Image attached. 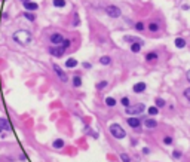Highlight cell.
Masks as SVG:
<instances>
[{
  "mask_svg": "<svg viewBox=\"0 0 190 162\" xmlns=\"http://www.w3.org/2000/svg\"><path fill=\"white\" fill-rule=\"evenodd\" d=\"M12 39L20 45H28L31 42V33L27 31V30H18V31L14 33Z\"/></svg>",
  "mask_w": 190,
  "mask_h": 162,
  "instance_id": "1",
  "label": "cell"
},
{
  "mask_svg": "<svg viewBox=\"0 0 190 162\" xmlns=\"http://www.w3.org/2000/svg\"><path fill=\"white\" fill-rule=\"evenodd\" d=\"M109 131H110V134H112L115 138H117V140H122V138L126 137L125 129H123L119 123H112V125L109 126Z\"/></svg>",
  "mask_w": 190,
  "mask_h": 162,
  "instance_id": "2",
  "label": "cell"
},
{
  "mask_svg": "<svg viewBox=\"0 0 190 162\" xmlns=\"http://www.w3.org/2000/svg\"><path fill=\"white\" fill-rule=\"evenodd\" d=\"M146 110V106L143 103H137V104H132L126 109V115H131V116H137V115H141L143 112Z\"/></svg>",
  "mask_w": 190,
  "mask_h": 162,
  "instance_id": "3",
  "label": "cell"
},
{
  "mask_svg": "<svg viewBox=\"0 0 190 162\" xmlns=\"http://www.w3.org/2000/svg\"><path fill=\"white\" fill-rule=\"evenodd\" d=\"M106 14H107L109 17H112V18H119V17L122 15V11H120L117 6L110 5V6H106Z\"/></svg>",
  "mask_w": 190,
  "mask_h": 162,
  "instance_id": "4",
  "label": "cell"
},
{
  "mask_svg": "<svg viewBox=\"0 0 190 162\" xmlns=\"http://www.w3.org/2000/svg\"><path fill=\"white\" fill-rule=\"evenodd\" d=\"M52 69H54L55 74L58 76V79H59L61 82H65V83L68 82V76L65 74V72H62V69H61L58 64H54V66H52Z\"/></svg>",
  "mask_w": 190,
  "mask_h": 162,
  "instance_id": "5",
  "label": "cell"
},
{
  "mask_svg": "<svg viewBox=\"0 0 190 162\" xmlns=\"http://www.w3.org/2000/svg\"><path fill=\"white\" fill-rule=\"evenodd\" d=\"M51 43L52 45H62V42H64V37H62V34H59V33H54V34H51Z\"/></svg>",
  "mask_w": 190,
  "mask_h": 162,
  "instance_id": "6",
  "label": "cell"
},
{
  "mask_svg": "<svg viewBox=\"0 0 190 162\" xmlns=\"http://www.w3.org/2000/svg\"><path fill=\"white\" fill-rule=\"evenodd\" d=\"M126 123L131 126V128H134V129H138L140 126H141V120L135 116V117H128L126 119Z\"/></svg>",
  "mask_w": 190,
  "mask_h": 162,
  "instance_id": "7",
  "label": "cell"
},
{
  "mask_svg": "<svg viewBox=\"0 0 190 162\" xmlns=\"http://www.w3.org/2000/svg\"><path fill=\"white\" fill-rule=\"evenodd\" d=\"M49 52H51V55H54V57H57V58H61L62 55H64V52H65V49L64 48H49Z\"/></svg>",
  "mask_w": 190,
  "mask_h": 162,
  "instance_id": "8",
  "label": "cell"
},
{
  "mask_svg": "<svg viewBox=\"0 0 190 162\" xmlns=\"http://www.w3.org/2000/svg\"><path fill=\"white\" fill-rule=\"evenodd\" d=\"M146 88H147V85H146L144 82H138V83H135V85H134L132 91H134L135 94H141V92H144V91H146Z\"/></svg>",
  "mask_w": 190,
  "mask_h": 162,
  "instance_id": "9",
  "label": "cell"
},
{
  "mask_svg": "<svg viewBox=\"0 0 190 162\" xmlns=\"http://www.w3.org/2000/svg\"><path fill=\"white\" fill-rule=\"evenodd\" d=\"M24 8H25V11H27V12H31V11L39 9V5H37V3H34V2H25V3H24Z\"/></svg>",
  "mask_w": 190,
  "mask_h": 162,
  "instance_id": "10",
  "label": "cell"
},
{
  "mask_svg": "<svg viewBox=\"0 0 190 162\" xmlns=\"http://www.w3.org/2000/svg\"><path fill=\"white\" fill-rule=\"evenodd\" d=\"M9 129H11V125H9L8 119L0 117V131H9Z\"/></svg>",
  "mask_w": 190,
  "mask_h": 162,
  "instance_id": "11",
  "label": "cell"
},
{
  "mask_svg": "<svg viewBox=\"0 0 190 162\" xmlns=\"http://www.w3.org/2000/svg\"><path fill=\"white\" fill-rule=\"evenodd\" d=\"M144 126H146L147 129H153V128L157 126V122H156L154 119H146V120H144Z\"/></svg>",
  "mask_w": 190,
  "mask_h": 162,
  "instance_id": "12",
  "label": "cell"
},
{
  "mask_svg": "<svg viewBox=\"0 0 190 162\" xmlns=\"http://www.w3.org/2000/svg\"><path fill=\"white\" fill-rule=\"evenodd\" d=\"M159 30H160V26H159L157 23H149V31L156 33V31H159Z\"/></svg>",
  "mask_w": 190,
  "mask_h": 162,
  "instance_id": "13",
  "label": "cell"
},
{
  "mask_svg": "<svg viewBox=\"0 0 190 162\" xmlns=\"http://www.w3.org/2000/svg\"><path fill=\"white\" fill-rule=\"evenodd\" d=\"M141 42H137V43H132L131 45V52H134V54H138L140 51H141Z\"/></svg>",
  "mask_w": 190,
  "mask_h": 162,
  "instance_id": "14",
  "label": "cell"
},
{
  "mask_svg": "<svg viewBox=\"0 0 190 162\" xmlns=\"http://www.w3.org/2000/svg\"><path fill=\"white\" fill-rule=\"evenodd\" d=\"M64 140L62 138H57V140H54V143H52V146L55 147V149H62L64 147Z\"/></svg>",
  "mask_w": 190,
  "mask_h": 162,
  "instance_id": "15",
  "label": "cell"
},
{
  "mask_svg": "<svg viewBox=\"0 0 190 162\" xmlns=\"http://www.w3.org/2000/svg\"><path fill=\"white\" fill-rule=\"evenodd\" d=\"M174 43H175V46H177L178 49H181V48H184V46H186V40H184L183 37H177Z\"/></svg>",
  "mask_w": 190,
  "mask_h": 162,
  "instance_id": "16",
  "label": "cell"
},
{
  "mask_svg": "<svg viewBox=\"0 0 190 162\" xmlns=\"http://www.w3.org/2000/svg\"><path fill=\"white\" fill-rule=\"evenodd\" d=\"M146 60H147L149 63H154V61L157 60V54H156V52H149V54L146 55Z\"/></svg>",
  "mask_w": 190,
  "mask_h": 162,
  "instance_id": "17",
  "label": "cell"
},
{
  "mask_svg": "<svg viewBox=\"0 0 190 162\" xmlns=\"http://www.w3.org/2000/svg\"><path fill=\"white\" fill-rule=\"evenodd\" d=\"M73 86L74 88H80L82 86V77L80 76H77V74L73 76Z\"/></svg>",
  "mask_w": 190,
  "mask_h": 162,
  "instance_id": "18",
  "label": "cell"
},
{
  "mask_svg": "<svg viewBox=\"0 0 190 162\" xmlns=\"http://www.w3.org/2000/svg\"><path fill=\"white\" fill-rule=\"evenodd\" d=\"M77 66V61L74 60V58H68L67 61H65V67H68V69H73V67H76Z\"/></svg>",
  "mask_w": 190,
  "mask_h": 162,
  "instance_id": "19",
  "label": "cell"
},
{
  "mask_svg": "<svg viewBox=\"0 0 190 162\" xmlns=\"http://www.w3.org/2000/svg\"><path fill=\"white\" fill-rule=\"evenodd\" d=\"M123 40H125V42H129V43L132 45V43H137V42H140L141 39H138V37H132V36H125V37H123Z\"/></svg>",
  "mask_w": 190,
  "mask_h": 162,
  "instance_id": "20",
  "label": "cell"
},
{
  "mask_svg": "<svg viewBox=\"0 0 190 162\" xmlns=\"http://www.w3.org/2000/svg\"><path fill=\"white\" fill-rule=\"evenodd\" d=\"M110 63H112V58L107 57V55H104V57L100 58V64H103V66H109Z\"/></svg>",
  "mask_w": 190,
  "mask_h": 162,
  "instance_id": "21",
  "label": "cell"
},
{
  "mask_svg": "<svg viewBox=\"0 0 190 162\" xmlns=\"http://www.w3.org/2000/svg\"><path fill=\"white\" fill-rule=\"evenodd\" d=\"M52 5L55 8H64L65 6V0H52Z\"/></svg>",
  "mask_w": 190,
  "mask_h": 162,
  "instance_id": "22",
  "label": "cell"
},
{
  "mask_svg": "<svg viewBox=\"0 0 190 162\" xmlns=\"http://www.w3.org/2000/svg\"><path fill=\"white\" fill-rule=\"evenodd\" d=\"M106 104H107L109 107H115V106H116V100H115L113 97H107V98H106Z\"/></svg>",
  "mask_w": 190,
  "mask_h": 162,
  "instance_id": "23",
  "label": "cell"
},
{
  "mask_svg": "<svg viewBox=\"0 0 190 162\" xmlns=\"http://www.w3.org/2000/svg\"><path fill=\"white\" fill-rule=\"evenodd\" d=\"M154 103H156V107H157V109H159V107L162 109V107H165V104H166L163 98H156V100H154Z\"/></svg>",
  "mask_w": 190,
  "mask_h": 162,
  "instance_id": "24",
  "label": "cell"
},
{
  "mask_svg": "<svg viewBox=\"0 0 190 162\" xmlns=\"http://www.w3.org/2000/svg\"><path fill=\"white\" fill-rule=\"evenodd\" d=\"M107 85H109V82H107V80H101V82H98V83H97V89H98V91H101V89H104Z\"/></svg>",
  "mask_w": 190,
  "mask_h": 162,
  "instance_id": "25",
  "label": "cell"
},
{
  "mask_svg": "<svg viewBox=\"0 0 190 162\" xmlns=\"http://www.w3.org/2000/svg\"><path fill=\"white\" fill-rule=\"evenodd\" d=\"M159 113V109L156 107V106H153V107H149V115L150 116H156Z\"/></svg>",
  "mask_w": 190,
  "mask_h": 162,
  "instance_id": "26",
  "label": "cell"
},
{
  "mask_svg": "<svg viewBox=\"0 0 190 162\" xmlns=\"http://www.w3.org/2000/svg\"><path fill=\"white\" fill-rule=\"evenodd\" d=\"M24 17H25V18H27L28 21H31V23H33V21L36 20V15H34L33 12H25V14H24Z\"/></svg>",
  "mask_w": 190,
  "mask_h": 162,
  "instance_id": "27",
  "label": "cell"
},
{
  "mask_svg": "<svg viewBox=\"0 0 190 162\" xmlns=\"http://www.w3.org/2000/svg\"><path fill=\"white\" fill-rule=\"evenodd\" d=\"M135 30H137V31H144V30H146L144 23H137V24H135Z\"/></svg>",
  "mask_w": 190,
  "mask_h": 162,
  "instance_id": "28",
  "label": "cell"
},
{
  "mask_svg": "<svg viewBox=\"0 0 190 162\" xmlns=\"http://www.w3.org/2000/svg\"><path fill=\"white\" fill-rule=\"evenodd\" d=\"M120 103H122V106H123V107H126V109L131 106V103H129V98H128V97H123V98L120 100Z\"/></svg>",
  "mask_w": 190,
  "mask_h": 162,
  "instance_id": "29",
  "label": "cell"
},
{
  "mask_svg": "<svg viewBox=\"0 0 190 162\" xmlns=\"http://www.w3.org/2000/svg\"><path fill=\"white\" fill-rule=\"evenodd\" d=\"M120 159H122V162H131V158L126 153H120Z\"/></svg>",
  "mask_w": 190,
  "mask_h": 162,
  "instance_id": "30",
  "label": "cell"
},
{
  "mask_svg": "<svg viewBox=\"0 0 190 162\" xmlns=\"http://www.w3.org/2000/svg\"><path fill=\"white\" fill-rule=\"evenodd\" d=\"M70 45H71V42H70V39H64V42H62V45H61V48H64V49H67V48H70Z\"/></svg>",
  "mask_w": 190,
  "mask_h": 162,
  "instance_id": "31",
  "label": "cell"
},
{
  "mask_svg": "<svg viewBox=\"0 0 190 162\" xmlns=\"http://www.w3.org/2000/svg\"><path fill=\"white\" fill-rule=\"evenodd\" d=\"M181 156H183V153H181L180 150H174V152H172V158H174V159H180Z\"/></svg>",
  "mask_w": 190,
  "mask_h": 162,
  "instance_id": "32",
  "label": "cell"
},
{
  "mask_svg": "<svg viewBox=\"0 0 190 162\" xmlns=\"http://www.w3.org/2000/svg\"><path fill=\"white\" fill-rule=\"evenodd\" d=\"M163 143H165L166 146H169V144H172V137H171V135H166V137L163 138Z\"/></svg>",
  "mask_w": 190,
  "mask_h": 162,
  "instance_id": "33",
  "label": "cell"
},
{
  "mask_svg": "<svg viewBox=\"0 0 190 162\" xmlns=\"http://www.w3.org/2000/svg\"><path fill=\"white\" fill-rule=\"evenodd\" d=\"M79 24H80V18H79V15L76 14V15H74V20H73V26H74V27H77Z\"/></svg>",
  "mask_w": 190,
  "mask_h": 162,
  "instance_id": "34",
  "label": "cell"
},
{
  "mask_svg": "<svg viewBox=\"0 0 190 162\" xmlns=\"http://www.w3.org/2000/svg\"><path fill=\"white\" fill-rule=\"evenodd\" d=\"M184 97L187 98V101H190V88H186L184 89Z\"/></svg>",
  "mask_w": 190,
  "mask_h": 162,
  "instance_id": "35",
  "label": "cell"
},
{
  "mask_svg": "<svg viewBox=\"0 0 190 162\" xmlns=\"http://www.w3.org/2000/svg\"><path fill=\"white\" fill-rule=\"evenodd\" d=\"M83 67H85V69H91L92 64H91V63H83Z\"/></svg>",
  "mask_w": 190,
  "mask_h": 162,
  "instance_id": "36",
  "label": "cell"
},
{
  "mask_svg": "<svg viewBox=\"0 0 190 162\" xmlns=\"http://www.w3.org/2000/svg\"><path fill=\"white\" fill-rule=\"evenodd\" d=\"M143 153H144V155H149V153H150V150H149L147 147H144V149H143Z\"/></svg>",
  "mask_w": 190,
  "mask_h": 162,
  "instance_id": "37",
  "label": "cell"
},
{
  "mask_svg": "<svg viewBox=\"0 0 190 162\" xmlns=\"http://www.w3.org/2000/svg\"><path fill=\"white\" fill-rule=\"evenodd\" d=\"M0 137L5 138V137H6V132H5V131H0Z\"/></svg>",
  "mask_w": 190,
  "mask_h": 162,
  "instance_id": "38",
  "label": "cell"
},
{
  "mask_svg": "<svg viewBox=\"0 0 190 162\" xmlns=\"http://www.w3.org/2000/svg\"><path fill=\"white\" fill-rule=\"evenodd\" d=\"M186 76H187V80H189V82H190V70H189V72H187V74H186Z\"/></svg>",
  "mask_w": 190,
  "mask_h": 162,
  "instance_id": "39",
  "label": "cell"
},
{
  "mask_svg": "<svg viewBox=\"0 0 190 162\" xmlns=\"http://www.w3.org/2000/svg\"><path fill=\"white\" fill-rule=\"evenodd\" d=\"M21 2H24V3H25V2H31V0H21Z\"/></svg>",
  "mask_w": 190,
  "mask_h": 162,
  "instance_id": "40",
  "label": "cell"
}]
</instances>
